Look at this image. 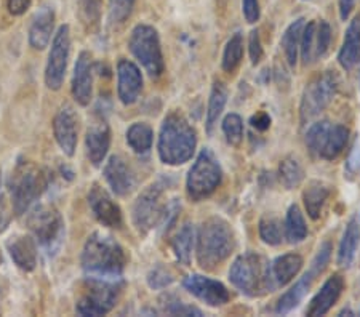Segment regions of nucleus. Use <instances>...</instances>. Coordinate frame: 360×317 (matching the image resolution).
<instances>
[{"mask_svg":"<svg viewBox=\"0 0 360 317\" xmlns=\"http://www.w3.org/2000/svg\"><path fill=\"white\" fill-rule=\"evenodd\" d=\"M127 264L125 250L117 240L93 233L82 250V268L89 278H122Z\"/></svg>","mask_w":360,"mask_h":317,"instance_id":"nucleus-1","label":"nucleus"},{"mask_svg":"<svg viewBox=\"0 0 360 317\" xmlns=\"http://www.w3.org/2000/svg\"><path fill=\"white\" fill-rule=\"evenodd\" d=\"M197 144L195 130L181 114H168L159 135V157L167 165H181L193 157Z\"/></svg>","mask_w":360,"mask_h":317,"instance_id":"nucleus-2","label":"nucleus"},{"mask_svg":"<svg viewBox=\"0 0 360 317\" xmlns=\"http://www.w3.org/2000/svg\"><path fill=\"white\" fill-rule=\"evenodd\" d=\"M234 250V233L229 223L212 216L202 224L197 234V263L203 269H214Z\"/></svg>","mask_w":360,"mask_h":317,"instance_id":"nucleus-3","label":"nucleus"},{"mask_svg":"<svg viewBox=\"0 0 360 317\" xmlns=\"http://www.w3.org/2000/svg\"><path fill=\"white\" fill-rule=\"evenodd\" d=\"M229 280L236 288L248 297H257L263 292H272L277 287L272 278L271 264L259 255L245 253L232 263Z\"/></svg>","mask_w":360,"mask_h":317,"instance_id":"nucleus-4","label":"nucleus"},{"mask_svg":"<svg viewBox=\"0 0 360 317\" xmlns=\"http://www.w3.org/2000/svg\"><path fill=\"white\" fill-rule=\"evenodd\" d=\"M46 188L45 173L32 164H20L10 180L11 205L16 215H22L34 205Z\"/></svg>","mask_w":360,"mask_h":317,"instance_id":"nucleus-5","label":"nucleus"},{"mask_svg":"<svg viewBox=\"0 0 360 317\" xmlns=\"http://www.w3.org/2000/svg\"><path fill=\"white\" fill-rule=\"evenodd\" d=\"M223 180V170L218 159L210 149H202L199 157L191 167L188 180H186V189L191 200L200 202L210 198L217 191Z\"/></svg>","mask_w":360,"mask_h":317,"instance_id":"nucleus-6","label":"nucleus"},{"mask_svg":"<svg viewBox=\"0 0 360 317\" xmlns=\"http://www.w3.org/2000/svg\"><path fill=\"white\" fill-rule=\"evenodd\" d=\"M89 288L79 299L77 313L80 316H104L111 311L122 292V278H89Z\"/></svg>","mask_w":360,"mask_h":317,"instance_id":"nucleus-7","label":"nucleus"},{"mask_svg":"<svg viewBox=\"0 0 360 317\" xmlns=\"http://www.w3.org/2000/svg\"><path fill=\"white\" fill-rule=\"evenodd\" d=\"M347 138H349V130L345 125L322 120L309 127L306 134V146L316 157L335 160L345 151Z\"/></svg>","mask_w":360,"mask_h":317,"instance_id":"nucleus-8","label":"nucleus"},{"mask_svg":"<svg viewBox=\"0 0 360 317\" xmlns=\"http://www.w3.org/2000/svg\"><path fill=\"white\" fill-rule=\"evenodd\" d=\"M129 47L150 77L162 76L165 69L164 55H162L159 34L153 26L138 25L133 29Z\"/></svg>","mask_w":360,"mask_h":317,"instance_id":"nucleus-9","label":"nucleus"},{"mask_svg":"<svg viewBox=\"0 0 360 317\" xmlns=\"http://www.w3.org/2000/svg\"><path fill=\"white\" fill-rule=\"evenodd\" d=\"M338 76L333 71L319 74L306 85L303 100H301V122L306 124L321 114L338 91Z\"/></svg>","mask_w":360,"mask_h":317,"instance_id":"nucleus-10","label":"nucleus"},{"mask_svg":"<svg viewBox=\"0 0 360 317\" xmlns=\"http://www.w3.org/2000/svg\"><path fill=\"white\" fill-rule=\"evenodd\" d=\"M27 228L45 249H53L63 235V218L55 207L39 204L27 210Z\"/></svg>","mask_w":360,"mask_h":317,"instance_id":"nucleus-11","label":"nucleus"},{"mask_svg":"<svg viewBox=\"0 0 360 317\" xmlns=\"http://www.w3.org/2000/svg\"><path fill=\"white\" fill-rule=\"evenodd\" d=\"M330 257H332V245H330V242H323V244L321 245V249H319V252H317L316 258L312 259L309 271H307L303 278H301L292 288H290L285 295L278 299V303H277L278 314L290 313V311L295 309L301 302H303V298L306 297V293L311 290V287H312V284H314V280L317 279V276H321L325 271V268H327Z\"/></svg>","mask_w":360,"mask_h":317,"instance_id":"nucleus-12","label":"nucleus"},{"mask_svg":"<svg viewBox=\"0 0 360 317\" xmlns=\"http://www.w3.org/2000/svg\"><path fill=\"white\" fill-rule=\"evenodd\" d=\"M165 191V184L162 181L153 183L138 195L133 205V223L139 233H149L158 226L164 215L165 205L162 204V194Z\"/></svg>","mask_w":360,"mask_h":317,"instance_id":"nucleus-13","label":"nucleus"},{"mask_svg":"<svg viewBox=\"0 0 360 317\" xmlns=\"http://www.w3.org/2000/svg\"><path fill=\"white\" fill-rule=\"evenodd\" d=\"M69 53H71V31L68 25H63L55 34L46 61L45 84L50 90H60L65 82Z\"/></svg>","mask_w":360,"mask_h":317,"instance_id":"nucleus-14","label":"nucleus"},{"mask_svg":"<svg viewBox=\"0 0 360 317\" xmlns=\"http://www.w3.org/2000/svg\"><path fill=\"white\" fill-rule=\"evenodd\" d=\"M53 135L61 151L69 157L74 155L79 140V117L69 105L61 106L56 112L53 119Z\"/></svg>","mask_w":360,"mask_h":317,"instance_id":"nucleus-15","label":"nucleus"},{"mask_svg":"<svg viewBox=\"0 0 360 317\" xmlns=\"http://www.w3.org/2000/svg\"><path fill=\"white\" fill-rule=\"evenodd\" d=\"M183 285L189 293H193L194 297L202 299L203 303L213 308L223 306V304L228 303L231 298L229 290L221 284V282L205 278V276L200 274L188 276V278L184 279Z\"/></svg>","mask_w":360,"mask_h":317,"instance_id":"nucleus-16","label":"nucleus"},{"mask_svg":"<svg viewBox=\"0 0 360 317\" xmlns=\"http://www.w3.org/2000/svg\"><path fill=\"white\" fill-rule=\"evenodd\" d=\"M89 204L93 215L103 226L120 228L122 226V212L120 207L115 204L111 195L103 189L100 184H93L89 193Z\"/></svg>","mask_w":360,"mask_h":317,"instance_id":"nucleus-17","label":"nucleus"},{"mask_svg":"<svg viewBox=\"0 0 360 317\" xmlns=\"http://www.w3.org/2000/svg\"><path fill=\"white\" fill-rule=\"evenodd\" d=\"M117 91L120 101L125 106H130L138 101L143 91V76L135 63L120 60L117 65Z\"/></svg>","mask_w":360,"mask_h":317,"instance_id":"nucleus-18","label":"nucleus"},{"mask_svg":"<svg viewBox=\"0 0 360 317\" xmlns=\"http://www.w3.org/2000/svg\"><path fill=\"white\" fill-rule=\"evenodd\" d=\"M72 96L80 106H89L93 96V61L89 51H82L75 61Z\"/></svg>","mask_w":360,"mask_h":317,"instance_id":"nucleus-19","label":"nucleus"},{"mask_svg":"<svg viewBox=\"0 0 360 317\" xmlns=\"http://www.w3.org/2000/svg\"><path fill=\"white\" fill-rule=\"evenodd\" d=\"M104 178L117 195H127L135 186V175L122 155H112L104 167Z\"/></svg>","mask_w":360,"mask_h":317,"instance_id":"nucleus-20","label":"nucleus"},{"mask_svg":"<svg viewBox=\"0 0 360 317\" xmlns=\"http://www.w3.org/2000/svg\"><path fill=\"white\" fill-rule=\"evenodd\" d=\"M7 250L13 263L22 271H34L37 266L36 239L26 234H16L7 240Z\"/></svg>","mask_w":360,"mask_h":317,"instance_id":"nucleus-21","label":"nucleus"},{"mask_svg":"<svg viewBox=\"0 0 360 317\" xmlns=\"http://www.w3.org/2000/svg\"><path fill=\"white\" fill-rule=\"evenodd\" d=\"M342 288H345V279L340 274H333L322 285L321 290L317 292V295L312 298L309 308L306 309V314L311 317L327 314L333 308V304L340 299Z\"/></svg>","mask_w":360,"mask_h":317,"instance_id":"nucleus-22","label":"nucleus"},{"mask_svg":"<svg viewBox=\"0 0 360 317\" xmlns=\"http://www.w3.org/2000/svg\"><path fill=\"white\" fill-rule=\"evenodd\" d=\"M55 26V10L44 5L42 8L34 15L31 27H29V45L34 50H44L49 47L51 34Z\"/></svg>","mask_w":360,"mask_h":317,"instance_id":"nucleus-23","label":"nucleus"},{"mask_svg":"<svg viewBox=\"0 0 360 317\" xmlns=\"http://www.w3.org/2000/svg\"><path fill=\"white\" fill-rule=\"evenodd\" d=\"M85 146L90 162L96 167L101 165L104 157L108 155L109 148H111V130L104 120L90 127L85 136Z\"/></svg>","mask_w":360,"mask_h":317,"instance_id":"nucleus-24","label":"nucleus"},{"mask_svg":"<svg viewBox=\"0 0 360 317\" xmlns=\"http://www.w3.org/2000/svg\"><path fill=\"white\" fill-rule=\"evenodd\" d=\"M338 60L345 69H352L360 61V18L354 20L347 27Z\"/></svg>","mask_w":360,"mask_h":317,"instance_id":"nucleus-25","label":"nucleus"},{"mask_svg":"<svg viewBox=\"0 0 360 317\" xmlns=\"http://www.w3.org/2000/svg\"><path fill=\"white\" fill-rule=\"evenodd\" d=\"M330 186L325 184L323 181L312 180L307 183V186L303 193V200L307 215H309L312 220H319L322 215V209L325 202L330 198Z\"/></svg>","mask_w":360,"mask_h":317,"instance_id":"nucleus-26","label":"nucleus"},{"mask_svg":"<svg viewBox=\"0 0 360 317\" xmlns=\"http://www.w3.org/2000/svg\"><path fill=\"white\" fill-rule=\"evenodd\" d=\"M303 268V258L296 253H287V255L278 257L274 263L271 264L272 278L277 287L287 285L288 282H292L296 274L300 273Z\"/></svg>","mask_w":360,"mask_h":317,"instance_id":"nucleus-27","label":"nucleus"},{"mask_svg":"<svg viewBox=\"0 0 360 317\" xmlns=\"http://www.w3.org/2000/svg\"><path fill=\"white\" fill-rule=\"evenodd\" d=\"M359 244H360L359 223L357 220H351L347 223L345 234H342L341 244H340V252H338L340 266H349V264L354 261V257H356Z\"/></svg>","mask_w":360,"mask_h":317,"instance_id":"nucleus-28","label":"nucleus"},{"mask_svg":"<svg viewBox=\"0 0 360 317\" xmlns=\"http://www.w3.org/2000/svg\"><path fill=\"white\" fill-rule=\"evenodd\" d=\"M226 101H228V89L221 82V80H214L212 86L210 100H208V109H207V131L212 134L214 125H217L219 115L224 111Z\"/></svg>","mask_w":360,"mask_h":317,"instance_id":"nucleus-29","label":"nucleus"},{"mask_svg":"<svg viewBox=\"0 0 360 317\" xmlns=\"http://www.w3.org/2000/svg\"><path fill=\"white\" fill-rule=\"evenodd\" d=\"M304 18H298L287 27V31L282 36V47L285 51V58L290 66H295L298 61V50L301 42V34H303Z\"/></svg>","mask_w":360,"mask_h":317,"instance_id":"nucleus-30","label":"nucleus"},{"mask_svg":"<svg viewBox=\"0 0 360 317\" xmlns=\"http://www.w3.org/2000/svg\"><path fill=\"white\" fill-rule=\"evenodd\" d=\"M278 176H281V181L287 189L298 188L304 180V169L298 157H295V155L283 157L281 160V165H278Z\"/></svg>","mask_w":360,"mask_h":317,"instance_id":"nucleus-31","label":"nucleus"},{"mask_svg":"<svg viewBox=\"0 0 360 317\" xmlns=\"http://www.w3.org/2000/svg\"><path fill=\"white\" fill-rule=\"evenodd\" d=\"M173 252H175L176 259L184 266L191 263V255H193L194 247V226L191 223H186L184 226L178 231L175 239L172 242Z\"/></svg>","mask_w":360,"mask_h":317,"instance_id":"nucleus-32","label":"nucleus"},{"mask_svg":"<svg viewBox=\"0 0 360 317\" xmlns=\"http://www.w3.org/2000/svg\"><path fill=\"white\" fill-rule=\"evenodd\" d=\"M154 141V131L148 124L136 122L127 130V143L138 154L148 153Z\"/></svg>","mask_w":360,"mask_h":317,"instance_id":"nucleus-33","label":"nucleus"},{"mask_svg":"<svg viewBox=\"0 0 360 317\" xmlns=\"http://www.w3.org/2000/svg\"><path fill=\"white\" fill-rule=\"evenodd\" d=\"M285 234L288 242H292V244H298V242L306 239L307 226L298 205H292L287 212Z\"/></svg>","mask_w":360,"mask_h":317,"instance_id":"nucleus-34","label":"nucleus"},{"mask_svg":"<svg viewBox=\"0 0 360 317\" xmlns=\"http://www.w3.org/2000/svg\"><path fill=\"white\" fill-rule=\"evenodd\" d=\"M243 56V39L242 34L237 32L226 44L223 55V69L226 72H234L239 67Z\"/></svg>","mask_w":360,"mask_h":317,"instance_id":"nucleus-35","label":"nucleus"},{"mask_svg":"<svg viewBox=\"0 0 360 317\" xmlns=\"http://www.w3.org/2000/svg\"><path fill=\"white\" fill-rule=\"evenodd\" d=\"M259 238L269 245H278L282 242V226L274 216H264L259 221Z\"/></svg>","mask_w":360,"mask_h":317,"instance_id":"nucleus-36","label":"nucleus"},{"mask_svg":"<svg viewBox=\"0 0 360 317\" xmlns=\"http://www.w3.org/2000/svg\"><path fill=\"white\" fill-rule=\"evenodd\" d=\"M316 21H309L303 27V34H301V42H300V50L301 56H303L304 65L311 63L314 60V45H316Z\"/></svg>","mask_w":360,"mask_h":317,"instance_id":"nucleus-37","label":"nucleus"},{"mask_svg":"<svg viewBox=\"0 0 360 317\" xmlns=\"http://www.w3.org/2000/svg\"><path fill=\"white\" fill-rule=\"evenodd\" d=\"M223 131L229 144H232V146H239L243 140V122L240 115L237 114L226 115L223 120Z\"/></svg>","mask_w":360,"mask_h":317,"instance_id":"nucleus-38","label":"nucleus"},{"mask_svg":"<svg viewBox=\"0 0 360 317\" xmlns=\"http://www.w3.org/2000/svg\"><path fill=\"white\" fill-rule=\"evenodd\" d=\"M332 44V27L327 21H321L316 27V45H314V56H323Z\"/></svg>","mask_w":360,"mask_h":317,"instance_id":"nucleus-39","label":"nucleus"},{"mask_svg":"<svg viewBox=\"0 0 360 317\" xmlns=\"http://www.w3.org/2000/svg\"><path fill=\"white\" fill-rule=\"evenodd\" d=\"M136 0H109V16L114 22H124L131 15Z\"/></svg>","mask_w":360,"mask_h":317,"instance_id":"nucleus-40","label":"nucleus"},{"mask_svg":"<svg viewBox=\"0 0 360 317\" xmlns=\"http://www.w3.org/2000/svg\"><path fill=\"white\" fill-rule=\"evenodd\" d=\"M80 15L86 25H96L101 15V0H80Z\"/></svg>","mask_w":360,"mask_h":317,"instance_id":"nucleus-41","label":"nucleus"},{"mask_svg":"<svg viewBox=\"0 0 360 317\" xmlns=\"http://www.w3.org/2000/svg\"><path fill=\"white\" fill-rule=\"evenodd\" d=\"M165 313L172 316H202L200 309L191 306V304H186L181 299L176 298H167Z\"/></svg>","mask_w":360,"mask_h":317,"instance_id":"nucleus-42","label":"nucleus"},{"mask_svg":"<svg viewBox=\"0 0 360 317\" xmlns=\"http://www.w3.org/2000/svg\"><path fill=\"white\" fill-rule=\"evenodd\" d=\"M173 282V276L170 271H167L162 266H155L150 273L148 274V284L154 290H160V288L168 287Z\"/></svg>","mask_w":360,"mask_h":317,"instance_id":"nucleus-43","label":"nucleus"},{"mask_svg":"<svg viewBox=\"0 0 360 317\" xmlns=\"http://www.w3.org/2000/svg\"><path fill=\"white\" fill-rule=\"evenodd\" d=\"M248 50H250V58H252V65L257 66L258 63L263 58V47H261V39L259 32L255 29V31L250 32V40H248Z\"/></svg>","mask_w":360,"mask_h":317,"instance_id":"nucleus-44","label":"nucleus"},{"mask_svg":"<svg viewBox=\"0 0 360 317\" xmlns=\"http://www.w3.org/2000/svg\"><path fill=\"white\" fill-rule=\"evenodd\" d=\"M243 16L248 22H257L259 20V4L258 0H242Z\"/></svg>","mask_w":360,"mask_h":317,"instance_id":"nucleus-45","label":"nucleus"},{"mask_svg":"<svg viewBox=\"0 0 360 317\" xmlns=\"http://www.w3.org/2000/svg\"><path fill=\"white\" fill-rule=\"evenodd\" d=\"M31 4L32 0H7V8L13 16H21L26 13Z\"/></svg>","mask_w":360,"mask_h":317,"instance_id":"nucleus-46","label":"nucleus"},{"mask_svg":"<svg viewBox=\"0 0 360 317\" xmlns=\"http://www.w3.org/2000/svg\"><path fill=\"white\" fill-rule=\"evenodd\" d=\"M10 218H11V213H10L8 202L5 200L4 194H0V233H4V231L7 229Z\"/></svg>","mask_w":360,"mask_h":317,"instance_id":"nucleus-47","label":"nucleus"},{"mask_svg":"<svg viewBox=\"0 0 360 317\" xmlns=\"http://www.w3.org/2000/svg\"><path fill=\"white\" fill-rule=\"evenodd\" d=\"M346 165L349 173H357L360 170V141L359 140L356 141V144H354L352 153L349 155V159H347Z\"/></svg>","mask_w":360,"mask_h":317,"instance_id":"nucleus-48","label":"nucleus"},{"mask_svg":"<svg viewBox=\"0 0 360 317\" xmlns=\"http://www.w3.org/2000/svg\"><path fill=\"white\" fill-rule=\"evenodd\" d=\"M250 124H252L253 129H257L258 131H266L271 127V117L269 114L266 112H258L257 115H253Z\"/></svg>","mask_w":360,"mask_h":317,"instance_id":"nucleus-49","label":"nucleus"},{"mask_svg":"<svg viewBox=\"0 0 360 317\" xmlns=\"http://www.w3.org/2000/svg\"><path fill=\"white\" fill-rule=\"evenodd\" d=\"M357 0H340V16L342 21L349 18L354 7H356Z\"/></svg>","mask_w":360,"mask_h":317,"instance_id":"nucleus-50","label":"nucleus"}]
</instances>
